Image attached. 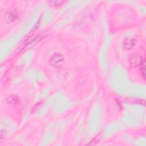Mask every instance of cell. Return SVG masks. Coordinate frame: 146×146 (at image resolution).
<instances>
[{"label":"cell","instance_id":"2","mask_svg":"<svg viewBox=\"0 0 146 146\" xmlns=\"http://www.w3.org/2000/svg\"><path fill=\"white\" fill-rule=\"evenodd\" d=\"M18 18V13L15 10L8 11L4 16V20L6 22L10 23L14 22Z\"/></svg>","mask_w":146,"mask_h":146},{"label":"cell","instance_id":"5","mask_svg":"<svg viewBox=\"0 0 146 146\" xmlns=\"http://www.w3.org/2000/svg\"><path fill=\"white\" fill-rule=\"evenodd\" d=\"M63 3H64V1H51L50 2V4L51 5L53 6H59L60 5H62Z\"/></svg>","mask_w":146,"mask_h":146},{"label":"cell","instance_id":"1","mask_svg":"<svg viewBox=\"0 0 146 146\" xmlns=\"http://www.w3.org/2000/svg\"><path fill=\"white\" fill-rule=\"evenodd\" d=\"M64 62V58L63 56L59 53H55L52 55L49 60V63L52 66L59 68L63 66Z\"/></svg>","mask_w":146,"mask_h":146},{"label":"cell","instance_id":"4","mask_svg":"<svg viewBox=\"0 0 146 146\" xmlns=\"http://www.w3.org/2000/svg\"><path fill=\"white\" fill-rule=\"evenodd\" d=\"M18 98L17 96H10L7 98V102L8 103L11 104H15L18 101Z\"/></svg>","mask_w":146,"mask_h":146},{"label":"cell","instance_id":"3","mask_svg":"<svg viewBox=\"0 0 146 146\" xmlns=\"http://www.w3.org/2000/svg\"><path fill=\"white\" fill-rule=\"evenodd\" d=\"M136 43V41L133 39H130V38H127L124 40L123 46L124 48L127 50H129L131 48H132L134 45Z\"/></svg>","mask_w":146,"mask_h":146}]
</instances>
